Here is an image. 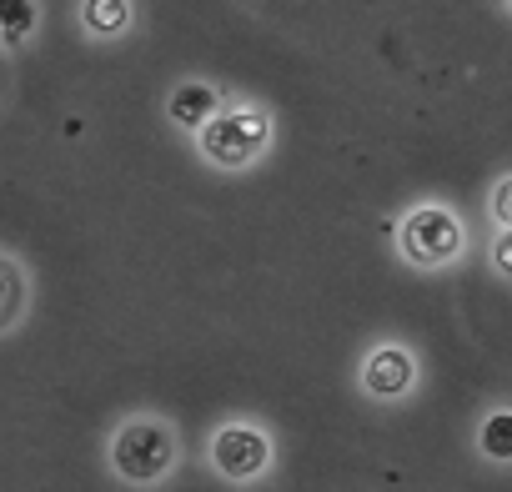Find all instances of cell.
<instances>
[{
	"mask_svg": "<svg viewBox=\"0 0 512 492\" xmlns=\"http://www.w3.org/2000/svg\"><path fill=\"white\" fill-rule=\"evenodd\" d=\"M196 136H201V156L206 161H216V166H251L256 156L267 151L272 126H267V116L256 106H226Z\"/></svg>",
	"mask_w": 512,
	"mask_h": 492,
	"instance_id": "obj_1",
	"label": "cell"
},
{
	"mask_svg": "<svg viewBox=\"0 0 512 492\" xmlns=\"http://www.w3.org/2000/svg\"><path fill=\"white\" fill-rule=\"evenodd\" d=\"M397 241H402V257L412 267H447V262L462 257L467 231H462V221L447 206H417V211L402 216Z\"/></svg>",
	"mask_w": 512,
	"mask_h": 492,
	"instance_id": "obj_2",
	"label": "cell"
},
{
	"mask_svg": "<svg viewBox=\"0 0 512 492\" xmlns=\"http://www.w3.org/2000/svg\"><path fill=\"white\" fill-rule=\"evenodd\" d=\"M171 462H176V437L166 422H126L111 442V467L136 487L161 482L171 472Z\"/></svg>",
	"mask_w": 512,
	"mask_h": 492,
	"instance_id": "obj_3",
	"label": "cell"
},
{
	"mask_svg": "<svg viewBox=\"0 0 512 492\" xmlns=\"http://www.w3.org/2000/svg\"><path fill=\"white\" fill-rule=\"evenodd\" d=\"M211 462L221 477H236V482H251L256 472H267L272 462V442L262 427H251V422H226L211 442Z\"/></svg>",
	"mask_w": 512,
	"mask_h": 492,
	"instance_id": "obj_4",
	"label": "cell"
},
{
	"mask_svg": "<svg viewBox=\"0 0 512 492\" xmlns=\"http://www.w3.org/2000/svg\"><path fill=\"white\" fill-rule=\"evenodd\" d=\"M417 387V357L402 347V342H382L367 352L362 362V392L377 397V402H397Z\"/></svg>",
	"mask_w": 512,
	"mask_h": 492,
	"instance_id": "obj_5",
	"label": "cell"
},
{
	"mask_svg": "<svg viewBox=\"0 0 512 492\" xmlns=\"http://www.w3.org/2000/svg\"><path fill=\"white\" fill-rule=\"evenodd\" d=\"M216 111H221V106H216V91L201 86V81H186V86L171 91V121H176L181 131H201Z\"/></svg>",
	"mask_w": 512,
	"mask_h": 492,
	"instance_id": "obj_6",
	"label": "cell"
},
{
	"mask_svg": "<svg viewBox=\"0 0 512 492\" xmlns=\"http://www.w3.org/2000/svg\"><path fill=\"white\" fill-rule=\"evenodd\" d=\"M477 447H482V457H492V462H512V407H497V412L482 417Z\"/></svg>",
	"mask_w": 512,
	"mask_h": 492,
	"instance_id": "obj_7",
	"label": "cell"
},
{
	"mask_svg": "<svg viewBox=\"0 0 512 492\" xmlns=\"http://www.w3.org/2000/svg\"><path fill=\"white\" fill-rule=\"evenodd\" d=\"M26 307V282H21V267L11 257H0V332H6Z\"/></svg>",
	"mask_w": 512,
	"mask_h": 492,
	"instance_id": "obj_8",
	"label": "cell"
},
{
	"mask_svg": "<svg viewBox=\"0 0 512 492\" xmlns=\"http://www.w3.org/2000/svg\"><path fill=\"white\" fill-rule=\"evenodd\" d=\"M31 31H36V6L31 0H0V41L21 46Z\"/></svg>",
	"mask_w": 512,
	"mask_h": 492,
	"instance_id": "obj_9",
	"label": "cell"
},
{
	"mask_svg": "<svg viewBox=\"0 0 512 492\" xmlns=\"http://www.w3.org/2000/svg\"><path fill=\"white\" fill-rule=\"evenodd\" d=\"M81 21H86L96 36H116V31L131 21V6H111V0H91V6H81Z\"/></svg>",
	"mask_w": 512,
	"mask_h": 492,
	"instance_id": "obj_10",
	"label": "cell"
},
{
	"mask_svg": "<svg viewBox=\"0 0 512 492\" xmlns=\"http://www.w3.org/2000/svg\"><path fill=\"white\" fill-rule=\"evenodd\" d=\"M487 211H492L497 231H512V176H502V181L492 186V201H487Z\"/></svg>",
	"mask_w": 512,
	"mask_h": 492,
	"instance_id": "obj_11",
	"label": "cell"
},
{
	"mask_svg": "<svg viewBox=\"0 0 512 492\" xmlns=\"http://www.w3.org/2000/svg\"><path fill=\"white\" fill-rule=\"evenodd\" d=\"M492 267L512 282V231H502V236H492Z\"/></svg>",
	"mask_w": 512,
	"mask_h": 492,
	"instance_id": "obj_12",
	"label": "cell"
},
{
	"mask_svg": "<svg viewBox=\"0 0 512 492\" xmlns=\"http://www.w3.org/2000/svg\"><path fill=\"white\" fill-rule=\"evenodd\" d=\"M507 16H512V6H507Z\"/></svg>",
	"mask_w": 512,
	"mask_h": 492,
	"instance_id": "obj_13",
	"label": "cell"
}]
</instances>
